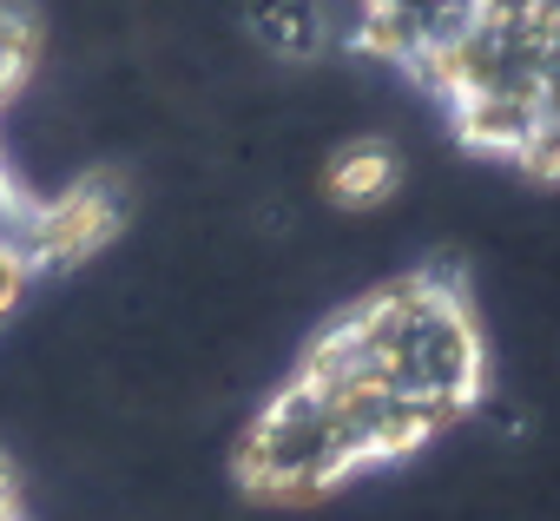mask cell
Returning a JSON list of instances; mask_svg holds the SVG:
<instances>
[{"label":"cell","mask_w":560,"mask_h":521,"mask_svg":"<svg viewBox=\"0 0 560 521\" xmlns=\"http://www.w3.org/2000/svg\"><path fill=\"white\" fill-rule=\"evenodd\" d=\"M402 178H409V165H402V152H396L383 132L343 139V146L324 159V172H317V185H324V198H330L337 211H376V205H389V198L402 192Z\"/></svg>","instance_id":"3"},{"label":"cell","mask_w":560,"mask_h":521,"mask_svg":"<svg viewBox=\"0 0 560 521\" xmlns=\"http://www.w3.org/2000/svg\"><path fill=\"white\" fill-rule=\"evenodd\" d=\"M244 47L277 67V73H304V67H324L343 40L337 27V8L330 0H237L231 8Z\"/></svg>","instance_id":"2"},{"label":"cell","mask_w":560,"mask_h":521,"mask_svg":"<svg viewBox=\"0 0 560 521\" xmlns=\"http://www.w3.org/2000/svg\"><path fill=\"white\" fill-rule=\"evenodd\" d=\"M357 468H363V449H357L343 409L317 383H304L298 370L264 396V409L250 416V429L237 442V475L270 501L330 495Z\"/></svg>","instance_id":"1"}]
</instances>
